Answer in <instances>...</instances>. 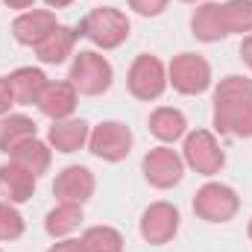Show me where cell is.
I'll use <instances>...</instances> for the list:
<instances>
[{
	"mask_svg": "<svg viewBox=\"0 0 252 252\" xmlns=\"http://www.w3.org/2000/svg\"><path fill=\"white\" fill-rule=\"evenodd\" d=\"M214 129L232 138H252V79L232 73L217 85Z\"/></svg>",
	"mask_w": 252,
	"mask_h": 252,
	"instance_id": "cell-1",
	"label": "cell"
},
{
	"mask_svg": "<svg viewBox=\"0 0 252 252\" xmlns=\"http://www.w3.org/2000/svg\"><path fill=\"white\" fill-rule=\"evenodd\" d=\"M129 18H126L121 9H112V6H103V9H94L88 12L79 27H76V35L79 38H88L91 44H97L100 50H115L121 47L126 38H129Z\"/></svg>",
	"mask_w": 252,
	"mask_h": 252,
	"instance_id": "cell-2",
	"label": "cell"
},
{
	"mask_svg": "<svg viewBox=\"0 0 252 252\" xmlns=\"http://www.w3.org/2000/svg\"><path fill=\"white\" fill-rule=\"evenodd\" d=\"M112 64L106 56H100L97 50H79L70 62V76L67 82L76 88V94H85V97H100L112 88Z\"/></svg>",
	"mask_w": 252,
	"mask_h": 252,
	"instance_id": "cell-3",
	"label": "cell"
},
{
	"mask_svg": "<svg viewBox=\"0 0 252 252\" xmlns=\"http://www.w3.org/2000/svg\"><path fill=\"white\" fill-rule=\"evenodd\" d=\"M126 88L132 97L138 100H158L167 88V70L161 59L150 56V53H141L135 62L129 64V73H126Z\"/></svg>",
	"mask_w": 252,
	"mask_h": 252,
	"instance_id": "cell-4",
	"label": "cell"
},
{
	"mask_svg": "<svg viewBox=\"0 0 252 252\" xmlns=\"http://www.w3.org/2000/svg\"><path fill=\"white\" fill-rule=\"evenodd\" d=\"M182 161L188 164L190 170L202 173V176H214V173L223 170L226 156H223L217 138H214L208 129H196V132H188V138H185Z\"/></svg>",
	"mask_w": 252,
	"mask_h": 252,
	"instance_id": "cell-5",
	"label": "cell"
},
{
	"mask_svg": "<svg viewBox=\"0 0 252 252\" xmlns=\"http://www.w3.org/2000/svg\"><path fill=\"white\" fill-rule=\"evenodd\" d=\"M241 208V199L235 188L229 185H220V182H208L196 190L193 196V211L196 217L208 220V223H229Z\"/></svg>",
	"mask_w": 252,
	"mask_h": 252,
	"instance_id": "cell-6",
	"label": "cell"
},
{
	"mask_svg": "<svg viewBox=\"0 0 252 252\" xmlns=\"http://www.w3.org/2000/svg\"><path fill=\"white\" fill-rule=\"evenodd\" d=\"M167 82L179 94H188V97L202 94L211 85V64L196 53H179L167 67Z\"/></svg>",
	"mask_w": 252,
	"mask_h": 252,
	"instance_id": "cell-7",
	"label": "cell"
},
{
	"mask_svg": "<svg viewBox=\"0 0 252 252\" xmlns=\"http://www.w3.org/2000/svg\"><path fill=\"white\" fill-rule=\"evenodd\" d=\"M88 150L103 158V161H124L132 150V132L121 121H106V124L94 126L88 135Z\"/></svg>",
	"mask_w": 252,
	"mask_h": 252,
	"instance_id": "cell-8",
	"label": "cell"
},
{
	"mask_svg": "<svg viewBox=\"0 0 252 252\" xmlns=\"http://www.w3.org/2000/svg\"><path fill=\"white\" fill-rule=\"evenodd\" d=\"M144 179L158 190H167L173 185L182 182V173H185V161L176 150L170 147H156L144 156Z\"/></svg>",
	"mask_w": 252,
	"mask_h": 252,
	"instance_id": "cell-9",
	"label": "cell"
},
{
	"mask_svg": "<svg viewBox=\"0 0 252 252\" xmlns=\"http://www.w3.org/2000/svg\"><path fill=\"white\" fill-rule=\"evenodd\" d=\"M179 232V211L170 202H153L141 214V238L153 247L170 244Z\"/></svg>",
	"mask_w": 252,
	"mask_h": 252,
	"instance_id": "cell-10",
	"label": "cell"
},
{
	"mask_svg": "<svg viewBox=\"0 0 252 252\" xmlns=\"http://www.w3.org/2000/svg\"><path fill=\"white\" fill-rule=\"evenodd\" d=\"M53 193L59 202H67V205H82L91 199L94 193V173L82 164H70L64 167L62 173L56 176L53 182Z\"/></svg>",
	"mask_w": 252,
	"mask_h": 252,
	"instance_id": "cell-11",
	"label": "cell"
},
{
	"mask_svg": "<svg viewBox=\"0 0 252 252\" xmlns=\"http://www.w3.org/2000/svg\"><path fill=\"white\" fill-rule=\"evenodd\" d=\"M56 15L50 9H27L21 12L15 21H12V35L18 44H27V47H35L50 30H56Z\"/></svg>",
	"mask_w": 252,
	"mask_h": 252,
	"instance_id": "cell-12",
	"label": "cell"
},
{
	"mask_svg": "<svg viewBox=\"0 0 252 252\" xmlns=\"http://www.w3.org/2000/svg\"><path fill=\"white\" fill-rule=\"evenodd\" d=\"M76 88L70 85V82H47L44 85V91H41V97H38V109H41V115L44 118H50V121H67L70 115H73V109H76Z\"/></svg>",
	"mask_w": 252,
	"mask_h": 252,
	"instance_id": "cell-13",
	"label": "cell"
},
{
	"mask_svg": "<svg viewBox=\"0 0 252 252\" xmlns=\"http://www.w3.org/2000/svg\"><path fill=\"white\" fill-rule=\"evenodd\" d=\"M35 173H30L27 167L15 164V161H6L0 164V196L12 205H21L27 199H32L35 193Z\"/></svg>",
	"mask_w": 252,
	"mask_h": 252,
	"instance_id": "cell-14",
	"label": "cell"
},
{
	"mask_svg": "<svg viewBox=\"0 0 252 252\" xmlns=\"http://www.w3.org/2000/svg\"><path fill=\"white\" fill-rule=\"evenodd\" d=\"M190 32L196 41L214 44L226 38V21H223V3H199L190 15Z\"/></svg>",
	"mask_w": 252,
	"mask_h": 252,
	"instance_id": "cell-15",
	"label": "cell"
},
{
	"mask_svg": "<svg viewBox=\"0 0 252 252\" xmlns=\"http://www.w3.org/2000/svg\"><path fill=\"white\" fill-rule=\"evenodd\" d=\"M6 82H9L15 106H32V103H38V97H41V91L50 79L38 67H18L6 76Z\"/></svg>",
	"mask_w": 252,
	"mask_h": 252,
	"instance_id": "cell-16",
	"label": "cell"
},
{
	"mask_svg": "<svg viewBox=\"0 0 252 252\" xmlns=\"http://www.w3.org/2000/svg\"><path fill=\"white\" fill-rule=\"evenodd\" d=\"M76 30H70V27H56V30H50L38 44H35V56H38V62L44 64H62L70 53H73V44H76Z\"/></svg>",
	"mask_w": 252,
	"mask_h": 252,
	"instance_id": "cell-17",
	"label": "cell"
},
{
	"mask_svg": "<svg viewBox=\"0 0 252 252\" xmlns=\"http://www.w3.org/2000/svg\"><path fill=\"white\" fill-rule=\"evenodd\" d=\"M88 135H91V129L85 121L67 118V121H53L50 132H47V141L56 153H76L88 144Z\"/></svg>",
	"mask_w": 252,
	"mask_h": 252,
	"instance_id": "cell-18",
	"label": "cell"
},
{
	"mask_svg": "<svg viewBox=\"0 0 252 252\" xmlns=\"http://www.w3.org/2000/svg\"><path fill=\"white\" fill-rule=\"evenodd\" d=\"M35 132H38V126H35L32 118H27V115H6V118L0 121V150L9 156V153L18 150L21 144L32 141Z\"/></svg>",
	"mask_w": 252,
	"mask_h": 252,
	"instance_id": "cell-19",
	"label": "cell"
},
{
	"mask_svg": "<svg viewBox=\"0 0 252 252\" xmlns=\"http://www.w3.org/2000/svg\"><path fill=\"white\" fill-rule=\"evenodd\" d=\"M185 115L179 112V109H170V106H161V109H156L153 115H150V132L158 138V141H164V144H173V141H179L182 135H185Z\"/></svg>",
	"mask_w": 252,
	"mask_h": 252,
	"instance_id": "cell-20",
	"label": "cell"
},
{
	"mask_svg": "<svg viewBox=\"0 0 252 252\" xmlns=\"http://www.w3.org/2000/svg\"><path fill=\"white\" fill-rule=\"evenodd\" d=\"M82 223V205H67V202H59L53 211H47L44 217V232L50 238H67L70 232H76Z\"/></svg>",
	"mask_w": 252,
	"mask_h": 252,
	"instance_id": "cell-21",
	"label": "cell"
},
{
	"mask_svg": "<svg viewBox=\"0 0 252 252\" xmlns=\"http://www.w3.org/2000/svg\"><path fill=\"white\" fill-rule=\"evenodd\" d=\"M9 156H12V161H15V164L27 167V170H30V173H35V176L47 173V167H50V147H47L44 141H38V138H32V141L21 144V147H18V150H12Z\"/></svg>",
	"mask_w": 252,
	"mask_h": 252,
	"instance_id": "cell-22",
	"label": "cell"
},
{
	"mask_svg": "<svg viewBox=\"0 0 252 252\" xmlns=\"http://www.w3.org/2000/svg\"><path fill=\"white\" fill-rule=\"evenodd\" d=\"M82 252H124V238L112 226H91L79 238Z\"/></svg>",
	"mask_w": 252,
	"mask_h": 252,
	"instance_id": "cell-23",
	"label": "cell"
},
{
	"mask_svg": "<svg viewBox=\"0 0 252 252\" xmlns=\"http://www.w3.org/2000/svg\"><path fill=\"white\" fill-rule=\"evenodd\" d=\"M226 32H252V0H226L223 3Z\"/></svg>",
	"mask_w": 252,
	"mask_h": 252,
	"instance_id": "cell-24",
	"label": "cell"
},
{
	"mask_svg": "<svg viewBox=\"0 0 252 252\" xmlns=\"http://www.w3.org/2000/svg\"><path fill=\"white\" fill-rule=\"evenodd\" d=\"M24 235V217L6 199H0V241H18Z\"/></svg>",
	"mask_w": 252,
	"mask_h": 252,
	"instance_id": "cell-25",
	"label": "cell"
},
{
	"mask_svg": "<svg viewBox=\"0 0 252 252\" xmlns=\"http://www.w3.org/2000/svg\"><path fill=\"white\" fill-rule=\"evenodd\" d=\"M167 3H170V0H129V6H132L138 15H144V18L161 15V12L167 9Z\"/></svg>",
	"mask_w": 252,
	"mask_h": 252,
	"instance_id": "cell-26",
	"label": "cell"
},
{
	"mask_svg": "<svg viewBox=\"0 0 252 252\" xmlns=\"http://www.w3.org/2000/svg\"><path fill=\"white\" fill-rule=\"evenodd\" d=\"M12 106H15V100H12V91H9V82H6V76H0V118H6Z\"/></svg>",
	"mask_w": 252,
	"mask_h": 252,
	"instance_id": "cell-27",
	"label": "cell"
},
{
	"mask_svg": "<svg viewBox=\"0 0 252 252\" xmlns=\"http://www.w3.org/2000/svg\"><path fill=\"white\" fill-rule=\"evenodd\" d=\"M47 252H82V244L79 241H70V238H62L59 244H53Z\"/></svg>",
	"mask_w": 252,
	"mask_h": 252,
	"instance_id": "cell-28",
	"label": "cell"
},
{
	"mask_svg": "<svg viewBox=\"0 0 252 252\" xmlns=\"http://www.w3.org/2000/svg\"><path fill=\"white\" fill-rule=\"evenodd\" d=\"M241 59H244V64L247 67H252V32L241 41Z\"/></svg>",
	"mask_w": 252,
	"mask_h": 252,
	"instance_id": "cell-29",
	"label": "cell"
},
{
	"mask_svg": "<svg viewBox=\"0 0 252 252\" xmlns=\"http://www.w3.org/2000/svg\"><path fill=\"white\" fill-rule=\"evenodd\" d=\"M3 3H6L9 9H24V12H27V9H30L35 0H3Z\"/></svg>",
	"mask_w": 252,
	"mask_h": 252,
	"instance_id": "cell-30",
	"label": "cell"
},
{
	"mask_svg": "<svg viewBox=\"0 0 252 252\" xmlns=\"http://www.w3.org/2000/svg\"><path fill=\"white\" fill-rule=\"evenodd\" d=\"M44 3H47L50 9H64V6H70L73 0H44Z\"/></svg>",
	"mask_w": 252,
	"mask_h": 252,
	"instance_id": "cell-31",
	"label": "cell"
},
{
	"mask_svg": "<svg viewBox=\"0 0 252 252\" xmlns=\"http://www.w3.org/2000/svg\"><path fill=\"white\" fill-rule=\"evenodd\" d=\"M250 238H252V220H250Z\"/></svg>",
	"mask_w": 252,
	"mask_h": 252,
	"instance_id": "cell-32",
	"label": "cell"
},
{
	"mask_svg": "<svg viewBox=\"0 0 252 252\" xmlns=\"http://www.w3.org/2000/svg\"><path fill=\"white\" fill-rule=\"evenodd\" d=\"M182 3H196V0H182Z\"/></svg>",
	"mask_w": 252,
	"mask_h": 252,
	"instance_id": "cell-33",
	"label": "cell"
}]
</instances>
